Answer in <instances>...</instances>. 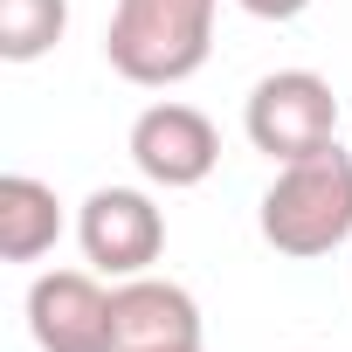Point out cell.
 Here are the masks:
<instances>
[{
    "label": "cell",
    "instance_id": "7",
    "mask_svg": "<svg viewBox=\"0 0 352 352\" xmlns=\"http://www.w3.org/2000/svg\"><path fill=\"white\" fill-rule=\"evenodd\" d=\"M111 331H118V352H180V345H201V304L187 283H166L145 270L111 290Z\"/></svg>",
    "mask_w": 352,
    "mask_h": 352
},
{
    "label": "cell",
    "instance_id": "4",
    "mask_svg": "<svg viewBox=\"0 0 352 352\" xmlns=\"http://www.w3.org/2000/svg\"><path fill=\"white\" fill-rule=\"evenodd\" d=\"M76 242L90 256L97 276H145L166 249V214L145 187H97L83 208H76Z\"/></svg>",
    "mask_w": 352,
    "mask_h": 352
},
{
    "label": "cell",
    "instance_id": "6",
    "mask_svg": "<svg viewBox=\"0 0 352 352\" xmlns=\"http://www.w3.org/2000/svg\"><path fill=\"white\" fill-rule=\"evenodd\" d=\"M28 331L42 352H118L111 290L97 270H42L28 283Z\"/></svg>",
    "mask_w": 352,
    "mask_h": 352
},
{
    "label": "cell",
    "instance_id": "9",
    "mask_svg": "<svg viewBox=\"0 0 352 352\" xmlns=\"http://www.w3.org/2000/svg\"><path fill=\"white\" fill-rule=\"evenodd\" d=\"M69 28V0H0V56L42 63Z\"/></svg>",
    "mask_w": 352,
    "mask_h": 352
},
{
    "label": "cell",
    "instance_id": "1",
    "mask_svg": "<svg viewBox=\"0 0 352 352\" xmlns=\"http://www.w3.org/2000/svg\"><path fill=\"white\" fill-rule=\"evenodd\" d=\"M221 0H118L104 28V63L138 90H173L208 69Z\"/></svg>",
    "mask_w": 352,
    "mask_h": 352
},
{
    "label": "cell",
    "instance_id": "2",
    "mask_svg": "<svg viewBox=\"0 0 352 352\" xmlns=\"http://www.w3.org/2000/svg\"><path fill=\"white\" fill-rule=\"evenodd\" d=\"M256 228L290 263L331 256L352 235V152L345 145H324L311 159L276 166V180L263 187V208H256Z\"/></svg>",
    "mask_w": 352,
    "mask_h": 352
},
{
    "label": "cell",
    "instance_id": "11",
    "mask_svg": "<svg viewBox=\"0 0 352 352\" xmlns=\"http://www.w3.org/2000/svg\"><path fill=\"white\" fill-rule=\"evenodd\" d=\"M180 352H208V345H180Z\"/></svg>",
    "mask_w": 352,
    "mask_h": 352
},
{
    "label": "cell",
    "instance_id": "8",
    "mask_svg": "<svg viewBox=\"0 0 352 352\" xmlns=\"http://www.w3.org/2000/svg\"><path fill=\"white\" fill-rule=\"evenodd\" d=\"M63 235V201L35 173H8L0 180V256L8 263H42Z\"/></svg>",
    "mask_w": 352,
    "mask_h": 352
},
{
    "label": "cell",
    "instance_id": "3",
    "mask_svg": "<svg viewBox=\"0 0 352 352\" xmlns=\"http://www.w3.org/2000/svg\"><path fill=\"white\" fill-rule=\"evenodd\" d=\"M242 131L276 166L311 159V152L338 145V97H331V83L318 69H270L242 104Z\"/></svg>",
    "mask_w": 352,
    "mask_h": 352
},
{
    "label": "cell",
    "instance_id": "10",
    "mask_svg": "<svg viewBox=\"0 0 352 352\" xmlns=\"http://www.w3.org/2000/svg\"><path fill=\"white\" fill-rule=\"evenodd\" d=\"M235 8H242V14H256V21H297L311 0H235Z\"/></svg>",
    "mask_w": 352,
    "mask_h": 352
},
{
    "label": "cell",
    "instance_id": "5",
    "mask_svg": "<svg viewBox=\"0 0 352 352\" xmlns=\"http://www.w3.org/2000/svg\"><path fill=\"white\" fill-rule=\"evenodd\" d=\"M131 166L145 173L152 187L187 194V187H201L208 173L221 166V131H214L208 111H194V104H180V97L145 104V111L131 118Z\"/></svg>",
    "mask_w": 352,
    "mask_h": 352
}]
</instances>
